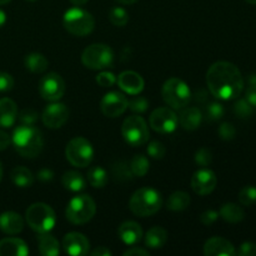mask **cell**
<instances>
[{"label":"cell","mask_w":256,"mask_h":256,"mask_svg":"<svg viewBox=\"0 0 256 256\" xmlns=\"http://www.w3.org/2000/svg\"><path fill=\"white\" fill-rule=\"evenodd\" d=\"M118 236L125 245H136L142 239V229L138 222H124L118 229Z\"/></svg>","instance_id":"d6986e66"},{"label":"cell","mask_w":256,"mask_h":256,"mask_svg":"<svg viewBox=\"0 0 256 256\" xmlns=\"http://www.w3.org/2000/svg\"><path fill=\"white\" fill-rule=\"evenodd\" d=\"M62 24L65 30L74 36H86L94 30L95 19L89 12L75 6L65 12Z\"/></svg>","instance_id":"5b68a950"},{"label":"cell","mask_w":256,"mask_h":256,"mask_svg":"<svg viewBox=\"0 0 256 256\" xmlns=\"http://www.w3.org/2000/svg\"><path fill=\"white\" fill-rule=\"evenodd\" d=\"M62 249L68 255L84 256L89 254L90 242L82 232H69L62 239Z\"/></svg>","instance_id":"2e32d148"},{"label":"cell","mask_w":256,"mask_h":256,"mask_svg":"<svg viewBox=\"0 0 256 256\" xmlns=\"http://www.w3.org/2000/svg\"><path fill=\"white\" fill-rule=\"evenodd\" d=\"M212 162V150L208 149V148H202L196 152L195 154V162H196L199 166H209Z\"/></svg>","instance_id":"ab89813d"},{"label":"cell","mask_w":256,"mask_h":256,"mask_svg":"<svg viewBox=\"0 0 256 256\" xmlns=\"http://www.w3.org/2000/svg\"><path fill=\"white\" fill-rule=\"evenodd\" d=\"M202 122V112L198 108H186L180 112L179 122L185 130H196Z\"/></svg>","instance_id":"603a6c76"},{"label":"cell","mask_w":256,"mask_h":256,"mask_svg":"<svg viewBox=\"0 0 256 256\" xmlns=\"http://www.w3.org/2000/svg\"><path fill=\"white\" fill-rule=\"evenodd\" d=\"M216 184L218 179L215 172L210 169H205V168L195 172L192 178V190L195 194L202 195V196L212 194L216 188Z\"/></svg>","instance_id":"9a60e30c"},{"label":"cell","mask_w":256,"mask_h":256,"mask_svg":"<svg viewBox=\"0 0 256 256\" xmlns=\"http://www.w3.org/2000/svg\"><path fill=\"white\" fill-rule=\"evenodd\" d=\"M246 2H249V4H252V5H256V0H245Z\"/></svg>","instance_id":"91938a15"},{"label":"cell","mask_w":256,"mask_h":256,"mask_svg":"<svg viewBox=\"0 0 256 256\" xmlns=\"http://www.w3.org/2000/svg\"><path fill=\"white\" fill-rule=\"evenodd\" d=\"M219 216H220L219 212H215V210H206V212H204L202 215H200L199 220L202 224L209 226V225L214 224V222L219 219Z\"/></svg>","instance_id":"f6af8a7d"},{"label":"cell","mask_w":256,"mask_h":256,"mask_svg":"<svg viewBox=\"0 0 256 256\" xmlns=\"http://www.w3.org/2000/svg\"><path fill=\"white\" fill-rule=\"evenodd\" d=\"M116 82L120 89L129 95H139L144 90V79L142 78V75L132 72V70L122 72L118 76Z\"/></svg>","instance_id":"e0dca14e"},{"label":"cell","mask_w":256,"mask_h":256,"mask_svg":"<svg viewBox=\"0 0 256 256\" xmlns=\"http://www.w3.org/2000/svg\"><path fill=\"white\" fill-rule=\"evenodd\" d=\"M219 215L225 222H230V224L240 222L245 218V212L242 208L239 206L238 204H234V202H228V204L222 205L219 212Z\"/></svg>","instance_id":"83f0119b"},{"label":"cell","mask_w":256,"mask_h":256,"mask_svg":"<svg viewBox=\"0 0 256 256\" xmlns=\"http://www.w3.org/2000/svg\"><path fill=\"white\" fill-rule=\"evenodd\" d=\"M109 182V175H108L106 170L102 169V166H92L88 172V182L92 185V188L96 189H102Z\"/></svg>","instance_id":"4dcf8cb0"},{"label":"cell","mask_w":256,"mask_h":256,"mask_svg":"<svg viewBox=\"0 0 256 256\" xmlns=\"http://www.w3.org/2000/svg\"><path fill=\"white\" fill-rule=\"evenodd\" d=\"M25 220L34 232L42 234V232H50L54 229L56 216L50 205L44 202H35L28 208L25 212Z\"/></svg>","instance_id":"277c9868"},{"label":"cell","mask_w":256,"mask_h":256,"mask_svg":"<svg viewBox=\"0 0 256 256\" xmlns=\"http://www.w3.org/2000/svg\"><path fill=\"white\" fill-rule=\"evenodd\" d=\"M225 109L220 102H209L205 109V116L210 122H216L224 116Z\"/></svg>","instance_id":"8d00e7d4"},{"label":"cell","mask_w":256,"mask_h":256,"mask_svg":"<svg viewBox=\"0 0 256 256\" xmlns=\"http://www.w3.org/2000/svg\"><path fill=\"white\" fill-rule=\"evenodd\" d=\"M208 89L220 100L236 99L244 89V78L236 65L229 62H214L206 72Z\"/></svg>","instance_id":"6da1fadb"},{"label":"cell","mask_w":256,"mask_h":256,"mask_svg":"<svg viewBox=\"0 0 256 256\" xmlns=\"http://www.w3.org/2000/svg\"><path fill=\"white\" fill-rule=\"evenodd\" d=\"M149 256V252L145 249H140V248L132 246L130 249L125 250L124 256Z\"/></svg>","instance_id":"c3c4849f"},{"label":"cell","mask_w":256,"mask_h":256,"mask_svg":"<svg viewBox=\"0 0 256 256\" xmlns=\"http://www.w3.org/2000/svg\"><path fill=\"white\" fill-rule=\"evenodd\" d=\"M239 202L244 206H252L256 202V188L248 185L239 192Z\"/></svg>","instance_id":"d590c367"},{"label":"cell","mask_w":256,"mask_h":256,"mask_svg":"<svg viewBox=\"0 0 256 256\" xmlns=\"http://www.w3.org/2000/svg\"><path fill=\"white\" fill-rule=\"evenodd\" d=\"M40 254L44 256H56L60 254L59 242L49 232H42L38 236Z\"/></svg>","instance_id":"484cf974"},{"label":"cell","mask_w":256,"mask_h":256,"mask_svg":"<svg viewBox=\"0 0 256 256\" xmlns=\"http://www.w3.org/2000/svg\"><path fill=\"white\" fill-rule=\"evenodd\" d=\"M36 178L40 180V182H52V180L54 179V172H52L50 169H48V168H44V169L38 172Z\"/></svg>","instance_id":"7dc6e473"},{"label":"cell","mask_w":256,"mask_h":256,"mask_svg":"<svg viewBox=\"0 0 256 256\" xmlns=\"http://www.w3.org/2000/svg\"><path fill=\"white\" fill-rule=\"evenodd\" d=\"M12 142L15 150L25 159H34L42 152L44 139L39 129L34 125L22 124L15 128Z\"/></svg>","instance_id":"7a4b0ae2"},{"label":"cell","mask_w":256,"mask_h":256,"mask_svg":"<svg viewBox=\"0 0 256 256\" xmlns=\"http://www.w3.org/2000/svg\"><path fill=\"white\" fill-rule=\"evenodd\" d=\"M249 85H256V74H252L249 76Z\"/></svg>","instance_id":"6f0895ef"},{"label":"cell","mask_w":256,"mask_h":256,"mask_svg":"<svg viewBox=\"0 0 256 256\" xmlns=\"http://www.w3.org/2000/svg\"><path fill=\"white\" fill-rule=\"evenodd\" d=\"M190 195L185 192H175L168 198L166 208L172 212H182L190 205Z\"/></svg>","instance_id":"f546056e"},{"label":"cell","mask_w":256,"mask_h":256,"mask_svg":"<svg viewBox=\"0 0 256 256\" xmlns=\"http://www.w3.org/2000/svg\"><path fill=\"white\" fill-rule=\"evenodd\" d=\"M150 126L152 130L160 134H170L175 132L179 122V118L175 114L174 110L169 108H158L150 114L149 118Z\"/></svg>","instance_id":"7c38bea8"},{"label":"cell","mask_w":256,"mask_h":256,"mask_svg":"<svg viewBox=\"0 0 256 256\" xmlns=\"http://www.w3.org/2000/svg\"><path fill=\"white\" fill-rule=\"evenodd\" d=\"M134 96L135 98H132L128 102V108L136 114H142V112H146L148 108H149V100L144 96H138V95H134Z\"/></svg>","instance_id":"74e56055"},{"label":"cell","mask_w":256,"mask_h":256,"mask_svg":"<svg viewBox=\"0 0 256 256\" xmlns=\"http://www.w3.org/2000/svg\"><path fill=\"white\" fill-rule=\"evenodd\" d=\"M10 179L14 182L15 186L22 188H30L34 184V175L28 168L25 166H16L10 172Z\"/></svg>","instance_id":"4316f807"},{"label":"cell","mask_w":256,"mask_h":256,"mask_svg":"<svg viewBox=\"0 0 256 256\" xmlns=\"http://www.w3.org/2000/svg\"><path fill=\"white\" fill-rule=\"evenodd\" d=\"M194 99L196 100L200 104H204V102H208V92L205 89H199L195 92Z\"/></svg>","instance_id":"816d5d0a"},{"label":"cell","mask_w":256,"mask_h":256,"mask_svg":"<svg viewBox=\"0 0 256 256\" xmlns=\"http://www.w3.org/2000/svg\"><path fill=\"white\" fill-rule=\"evenodd\" d=\"M65 82L56 72H49L40 80L39 92L40 96L50 102H59L65 94Z\"/></svg>","instance_id":"8fae6325"},{"label":"cell","mask_w":256,"mask_h":256,"mask_svg":"<svg viewBox=\"0 0 256 256\" xmlns=\"http://www.w3.org/2000/svg\"><path fill=\"white\" fill-rule=\"evenodd\" d=\"M109 20L115 26H124L129 22V14L124 8L115 6L109 12Z\"/></svg>","instance_id":"836d02e7"},{"label":"cell","mask_w":256,"mask_h":256,"mask_svg":"<svg viewBox=\"0 0 256 256\" xmlns=\"http://www.w3.org/2000/svg\"><path fill=\"white\" fill-rule=\"evenodd\" d=\"M255 108L248 102L246 99H240L235 102L234 105V112L238 118L240 119H248L254 114Z\"/></svg>","instance_id":"e575fe53"},{"label":"cell","mask_w":256,"mask_h":256,"mask_svg":"<svg viewBox=\"0 0 256 256\" xmlns=\"http://www.w3.org/2000/svg\"><path fill=\"white\" fill-rule=\"evenodd\" d=\"M69 119V109L62 102H54L48 105L42 115L44 125L49 129H60Z\"/></svg>","instance_id":"4fadbf2b"},{"label":"cell","mask_w":256,"mask_h":256,"mask_svg":"<svg viewBox=\"0 0 256 256\" xmlns=\"http://www.w3.org/2000/svg\"><path fill=\"white\" fill-rule=\"evenodd\" d=\"M62 184L69 192H79L85 189L86 180L80 172H75V170H70V172H64V175L62 176Z\"/></svg>","instance_id":"cb8c5ba5"},{"label":"cell","mask_w":256,"mask_h":256,"mask_svg":"<svg viewBox=\"0 0 256 256\" xmlns=\"http://www.w3.org/2000/svg\"><path fill=\"white\" fill-rule=\"evenodd\" d=\"M72 2V5H75V6H82V5L86 4L89 0H70Z\"/></svg>","instance_id":"db71d44e"},{"label":"cell","mask_w":256,"mask_h":256,"mask_svg":"<svg viewBox=\"0 0 256 256\" xmlns=\"http://www.w3.org/2000/svg\"><path fill=\"white\" fill-rule=\"evenodd\" d=\"M28 2H35V0H28Z\"/></svg>","instance_id":"6125c7cd"},{"label":"cell","mask_w":256,"mask_h":256,"mask_svg":"<svg viewBox=\"0 0 256 256\" xmlns=\"http://www.w3.org/2000/svg\"><path fill=\"white\" fill-rule=\"evenodd\" d=\"M162 206V196L152 188H142L130 198L129 209L136 216L148 218L156 214Z\"/></svg>","instance_id":"3957f363"},{"label":"cell","mask_w":256,"mask_h":256,"mask_svg":"<svg viewBox=\"0 0 256 256\" xmlns=\"http://www.w3.org/2000/svg\"><path fill=\"white\" fill-rule=\"evenodd\" d=\"M18 119V106L9 98L0 99V128H10Z\"/></svg>","instance_id":"7402d4cb"},{"label":"cell","mask_w":256,"mask_h":256,"mask_svg":"<svg viewBox=\"0 0 256 256\" xmlns=\"http://www.w3.org/2000/svg\"><path fill=\"white\" fill-rule=\"evenodd\" d=\"M96 82L102 88H112L116 82V76L110 72H102L96 76Z\"/></svg>","instance_id":"7bdbcfd3"},{"label":"cell","mask_w":256,"mask_h":256,"mask_svg":"<svg viewBox=\"0 0 256 256\" xmlns=\"http://www.w3.org/2000/svg\"><path fill=\"white\" fill-rule=\"evenodd\" d=\"M9 2H12V0H0V5H4V4H8Z\"/></svg>","instance_id":"680465c9"},{"label":"cell","mask_w":256,"mask_h":256,"mask_svg":"<svg viewBox=\"0 0 256 256\" xmlns=\"http://www.w3.org/2000/svg\"><path fill=\"white\" fill-rule=\"evenodd\" d=\"M95 212H96L95 202L90 195L86 194L72 198L65 210L66 219L74 225L86 224L94 218Z\"/></svg>","instance_id":"8992f818"},{"label":"cell","mask_w":256,"mask_h":256,"mask_svg":"<svg viewBox=\"0 0 256 256\" xmlns=\"http://www.w3.org/2000/svg\"><path fill=\"white\" fill-rule=\"evenodd\" d=\"M146 150H148V154H149L152 159L160 160L165 156V154H166V149H165L164 144L158 142V140L149 142Z\"/></svg>","instance_id":"f35d334b"},{"label":"cell","mask_w":256,"mask_h":256,"mask_svg":"<svg viewBox=\"0 0 256 256\" xmlns=\"http://www.w3.org/2000/svg\"><path fill=\"white\" fill-rule=\"evenodd\" d=\"M145 245L149 249H162L168 242V232L162 226H154L145 235Z\"/></svg>","instance_id":"d4e9b609"},{"label":"cell","mask_w":256,"mask_h":256,"mask_svg":"<svg viewBox=\"0 0 256 256\" xmlns=\"http://www.w3.org/2000/svg\"><path fill=\"white\" fill-rule=\"evenodd\" d=\"M112 175L116 182H129L132 179V172L130 166L124 162H116L112 166Z\"/></svg>","instance_id":"d6a6232c"},{"label":"cell","mask_w":256,"mask_h":256,"mask_svg":"<svg viewBox=\"0 0 256 256\" xmlns=\"http://www.w3.org/2000/svg\"><path fill=\"white\" fill-rule=\"evenodd\" d=\"M245 99L256 108V85H249L246 90V94H245Z\"/></svg>","instance_id":"681fc988"},{"label":"cell","mask_w":256,"mask_h":256,"mask_svg":"<svg viewBox=\"0 0 256 256\" xmlns=\"http://www.w3.org/2000/svg\"><path fill=\"white\" fill-rule=\"evenodd\" d=\"M236 255L239 256H256V244L252 242H242L238 250Z\"/></svg>","instance_id":"bcb514c9"},{"label":"cell","mask_w":256,"mask_h":256,"mask_svg":"<svg viewBox=\"0 0 256 256\" xmlns=\"http://www.w3.org/2000/svg\"><path fill=\"white\" fill-rule=\"evenodd\" d=\"M5 22H6V15H5V12L0 9V28L5 24Z\"/></svg>","instance_id":"11a10c76"},{"label":"cell","mask_w":256,"mask_h":256,"mask_svg":"<svg viewBox=\"0 0 256 256\" xmlns=\"http://www.w3.org/2000/svg\"><path fill=\"white\" fill-rule=\"evenodd\" d=\"M25 66L34 74H42L49 66V60L40 52H32L25 56Z\"/></svg>","instance_id":"f1b7e54d"},{"label":"cell","mask_w":256,"mask_h":256,"mask_svg":"<svg viewBox=\"0 0 256 256\" xmlns=\"http://www.w3.org/2000/svg\"><path fill=\"white\" fill-rule=\"evenodd\" d=\"M122 134L125 142L132 146H142L149 140V128L139 115H130L122 125Z\"/></svg>","instance_id":"30bf717a"},{"label":"cell","mask_w":256,"mask_h":256,"mask_svg":"<svg viewBox=\"0 0 256 256\" xmlns=\"http://www.w3.org/2000/svg\"><path fill=\"white\" fill-rule=\"evenodd\" d=\"M90 254H92V256H112V252L105 246H98L96 249H94L92 252H90Z\"/></svg>","instance_id":"f5cc1de1"},{"label":"cell","mask_w":256,"mask_h":256,"mask_svg":"<svg viewBox=\"0 0 256 256\" xmlns=\"http://www.w3.org/2000/svg\"><path fill=\"white\" fill-rule=\"evenodd\" d=\"M39 119V114H38L36 110L32 109V108H28V109H24L19 114V120L22 124L26 125H34L35 122Z\"/></svg>","instance_id":"60d3db41"},{"label":"cell","mask_w":256,"mask_h":256,"mask_svg":"<svg viewBox=\"0 0 256 256\" xmlns=\"http://www.w3.org/2000/svg\"><path fill=\"white\" fill-rule=\"evenodd\" d=\"M14 88V79L8 72H0V92H6Z\"/></svg>","instance_id":"ee69618b"},{"label":"cell","mask_w":256,"mask_h":256,"mask_svg":"<svg viewBox=\"0 0 256 256\" xmlns=\"http://www.w3.org/2000/svg\"><path fill=\"white\" fill-rule=\"evenodd\" d=\"M10 142H12V139H10L9 135L5 132H2V130H0V152L8 149Z\"/></svg>","instance_id":"f907efd6"},{"label":"cell","mask_w":256,"mask_h":256,"mask_svg":"<svg viewBox=\"0 0 256 256\" xmlns=\"http://www.w3.org/2000/svg\"><path fill=\"white\" fill-rule=\"evenodd\" d=\"M2 162H0V182H2Z\"/></svg>","instance_id":"94428289"},{"label":"cell","mask_w":256,"mask_h":256,"mask_svg":"<svg viewBox=\"0 0 256 256\" xmlns=\"http://www.w3.org/2000/svg\"><path fill=\"white\" fill-rule=\"evenodd\" d=\"M24 229L22 215L14 212H5L0 215V230L8 235L19 234Z\"/></svg>","instance_id":"ffe728a7"},{"label":"cell","mask_w":256,"mask_h":256,"mask_svg":"<svg viewBox=\"0 0 256 256\" xmlns=\"http://www.w3.org/2000/svg\"><path fill=\"white\" fill-rule=\"evenodd\" d=\"M219 136L222 138L225 142H229V140H232L236 135V129L234 128V125L230 124V122H222L219 126Z\"/></svg>","instance_id":"b9f144b4"},{"label":"cell","mask_w":256,"mask_h":256,"mask_svg":"<svg viewBox=\"0 0 256 256\" xmlns=\"http://www.w3.org/2000/svg\"><path fill=\"white\" fill-rule=\"evenodd\" d=\"M130 170H132V175L138 178H142L146 175V172H149V160L146 156H144L142 154L134 155V158L130 162Z\"/></svg>","instance_id":"1f68e13d"},{"label":"cell","mask_w":256,"mask_h":256,"mask_svg":"<svg viewBox=\"0 0 256 256\" xmlns=\"http://www.w3.org/2000/svg\"><path fill=\"white\" fill-rule=\"evenodd\" d=\"M66 160L75 168H86L94 159V149L88 139L82 136L74 138L65 148Z\"/></svg>","instance_id":"ba28073f"},{"label":"cell","mask_w":256,"mask_h":256,"mask_svg":"<svg viewBox=\"0 0 256 256\" xmlns=\"http://www.w3.org/2000/svg\"><path fill=\"white\" fill-rule=\"evenodd\" d=\"M204 254L206 256H234L236 255V252L229 240L214 236L205 242Z\"/></svg>","instance_id":"ac0fdd59"},{"label":"cell","mask_w":256,"mask_h":256,"mask_svg":"<svg viewBox=\"0 0 256 256\" xmlns=\"http://www.w3.org/2000/svg\"><path fill=\"white\" fill-rule=\"evenodd\" d=\"M162 95L164 102L175 110L185 108L192 100V92H190L189 85L179 78H172L166 80L162 85Z\"/></svg>","instance_id":"52a82bcc"},{"label":"cell","mask_w":256,"mask_h":256,"mask_svg":"<svg viewBox=\"0 0 256 256\" xmlns=\"http://www.w3.org/2000/svg\"><path fill=\"white\" fill-rule=\"evenodd\" d=\"M118 2H120V4L122 5H132L134 4V2H136L138 0H116Z\"/></svg>","instance_id":"9f6ffc18"},{"label":"cell","mask_w":256,"mask_h":256,"mask_svg":"<svg viewBox=\"0 0 256 256\" xmlns=\"http://www.w3.org/2000/svg\"><path fill=\"white\" fill-rule=\"evenodd\" d=\"M29 248L24 240L18 238H5L0 240V256H26Z\"/></svg>","instance_id":"44dd1931"},{"label":"cell","mask_w":256,"mask_h":256,"mask_svg":"<svg viewBox=\"0 0 256 256\" xmlns=\"http://www.w3.org/2000/svg\"><path fill=\"white\" fill-rule=\"evenodd\" d=\"M128 99L124 94L119 92H110L104 95L100 102V109L102 114L108 118H118L128 109Z\"/></svg>","instance_id":"5bb4252c"},{"label":"cell","mask_w":256,"mask_h":256,"mask_svg":"<svg viewBox=\"0 0 256 256\" xmlns=\"http://www.w3.org/2000/svg\"><path fill=\"white\" fill-rule=\"evenodd\" d=\"M82 62L88 69H108L114 62V52L105 44H92L82 52Z\"/></svg>","instance_id":"9c48e42d"}]
</instances>
